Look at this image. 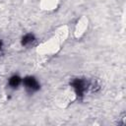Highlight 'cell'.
Here are the masks:
<instances>
[{"instance_id": "cell-1", "label": "cell", "mask_w": 126, "mask_h": 126, "mask_svg": "<svg viewBox=\"0 0 126 126\" xmlns=\"http://www.w3.org/2000/svg\"><path fill=\"white\" fill-rule=\"evenodd\" d=\"M68 36V29L67 27H61L59 28L54 36L51 37L49 40L41 43L38 48H37V51L38 53L40 54H44V55H49V54H54L56 53L59 48H60V45L61 43L67 38Z\"/></svg>"}, {"instance_id": "cell-2", "label": "cell", "mask_w": 126, "mask_h": 126, "mask_svg": "<svg viewBox=\"0 0 126 126\" xmlns=\"http://www.w3.org/2000/svg\"><path fill=\"white\" fill-rule=\"evenodd\" d=\"M88 87H89L88 83L83 79H75L71 83V89L75 92L77 96L83 95L87 91V89H89Z\"/></svg>"}, {"instance_id": "cell-3", "label": "cell", "mask_w": 126, "mask_h": 126, "mask_svg": "<svg viewBox=\"0 0 126 126\" xmlns=\"http://www.w3.org/2000/svg\"><path fill=\"white\" fill-rule=\"evenodd\" d=\"M22 83H23L25 89L28 92H30V93L36 92L39 89V83H38V81L34 77H32V76L26 77L25 79H23V82Z\"/></svg>"}, {"instance_id": "cell-4", "label": "cell", "mask_w": 126, "mask_h": 126, "mask_svg": "<svg viewBox=\"0 0 126 126\" xmlns=\"http://www.w3.org/2000/svg\"><path fill=\"white\" fill-rule=\"evenodd\" d=\"M88 29V19L86 17H82L76 24L75 27V36L76 37H81L87 31Z\"/></svg>"}, {"instance_id": "cell-5", "label": "cell", "mask_w": 126, "mask_h": 126, "mask_svg": "<svg viewBox=\"0 0 126 126\" xmlns=\"http://www.w3.org/2000/svg\"><path fill=\"white\" fill-rule=\"evenodd\" d=\"M59 3V0H41L40 1V7L43 10L51 11L57 8Z\"/></svg>"}, {"instance_id": "cell-6", "label": "cell", "mask_w": 126, "mask_h": 126, "mask_svg": "<svg viewBox=\"0 0 126 126\" xmlns=\"http://www.w3.org/2000/svg\"><path fill=\"white\" fill-rule=\"evenodd\" d=\"M34 40H35V37H34V35H33L32 33H27V34H25V35L22 37L21 43H22V45H24V46H28V45L32 44Z\"/></svg>"}, {"instance_id": "cell-7", "label": "cell", "mask_w": 126, "mask_h": 126, "mask_svg": "<svg viewBox=\"0 0 126 126\" xmlns=\"http://www.w3.org/2000/svg\"><path fill=\"white\" fill-rule=\"evenodd\" d=\"M22 82H23V80L18 76V75H14V76H12L10 79H9V86L11 87V88H17L18 86H20L21 84H22Z\"/></svg>"}, {"instance_id": "cell-8", "label": "cell", "mask_w": 126, "mask_h": 126, "mask_svg": "<svg viewBox=\"0 0 126 126\" xmlns=\"http://www.w3.org/2000/svg\"><path fill=\"white\" fill-rule=\"evenodd\" d=\"M0 46H1V43H0Z\"/></svg>"}]
</instances>
